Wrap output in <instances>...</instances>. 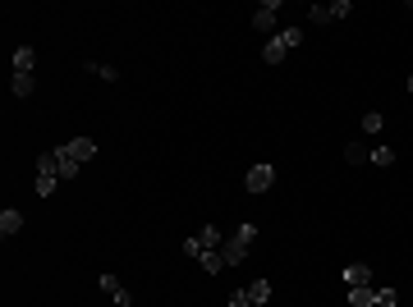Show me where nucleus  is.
Here are the masks:
<instances>
[{
    "label": "nucleus",
    "instance_id": "obj_1",
    "mask_svg": "<svg viewBox=\"0 0 413 307\" xmlns=\"http://www.w3.org/2000/svg\"><path fill=\"white\" fill-rule=\"evenodd\" d=\"M299 42H303V28H285V32H275L271 42H266V51H262V60H266V64H280L294 46H299Z\"/></svg>",
    "mask_w": 413,
    "mask_h": 307
},
{
    "label": "nucleus",
    "instance_id": "obj_2",
    "mask_svg": "<svg viewBox=\"0 0 413 307\" xmlns=\"http://www.w3.org/2000/svg\"><path fill=\"white\" fill-rule=\"evenodd\" d=\"M271 184H275V165H266V161H262V165H253L244 174V188H248V193H266Z\"/></svg>",
    "mask_w": 413,
    "mask_h": 307
},
{
    "label": "nucleus",
    "instance_id": "obj_3",
    "mask_svg": "<svg viewBox=\"0 0 413 307\" xmlns=\"http://www.w3.org/2000/svg\"><path fill=\"white\" fill-rule=\"evenodd\" d=\"M275 14H280V0H266V5H258L253 28H258V32H271V28H275Z\"/></svg>",
    "mask_w": 413,
    "mask_h": 307
},
{
    "label": "nucleus",
    "instance_id": "obj_4",
    "mask_svg": "<svg viewBox=\"0 0 413 307\" xmlns=\"http://www.w3.org/2000/svg\"><path fill=\"white\" fill-rule=\"evenodd\" d=\"M358 284H372V266H367V261L345 266V289H358Z\"/></svg>",
    "mask_w": 413,
    "mask_h": 307
},
{
    "label": "nucleus",
    "instance_id": "obj_5",
    "mask_svg": "<svg viewBox=\"0 0 413 307\" xmlns=\"http://www.w3.org/2000/svg\"><path fill=\"white\" fill-rule=\"evenodd\" d=\"M64 152H69V161H78V165H83V161H92V156H97V142H92V138H74V142H64Z\"/></svg>",
    "mask_w": 413,
    "mask_h": 307
},
{
    "label": "nucleus",
    "instance_id": "obj_6",
    "mask_svg": "<svg viewBox=\"0 0 413 307\" xmlns=\"http://www.w3.org/2000/svg\"><path fill=\"white\" fill-rule=\"evenodd\" d=\"M221 257H225V266H239V261L248 257V243H239V239L229 234L225 243H221Z\"/></svg>",
    "mask_w": 413,
    "mask_h": 307
},
{
    "label": "nucleus",
    "instance_id": "obj_7",
    "mask_svg": "<svg viewBox=\"0 0 413 307\" xmlns=\"http://www.w3.org/2000/svg\"><path fill=\"white\" fill-rule=\"evenodd\" d=\"M101 289L110 293V303H115V307H129V303H134V298H129V289H124L115 276H101Z\"/></svg>",
    "mask_w": 413,
    "mask_h": 307
},
{
    "label": "nucleus",
    "instance_id": "obj_8",
    "mask_svg": "<svg viewBox=\"0 0 413 307\" xmlns=\"http://www.w3.org/2000/svg\"><path fill=\"white\" fill-rule=\"evenodd\" d=\"M345 298H349V307H377V289H372V284H358V289H349Z\"/></svg>",
    "mask_w": 413,
    "mask_h": 307
},
{
    "label": "nucleus",
    "instance_id": "obj_9",
    "mask_svg": "<svg viewBox=\"0 0 413 307\" xmlns=\"http://www.w3.org/2000/svg\"><path fill=\"white\" fill-rule=\"evenodd\" d=\"M18 230H23V211H14V206H5V211H0V234L10 239V234H18Z\"/></svg>",
    "mask_w": 413,
    "mask_h": 307
},
{
    "label": "nucleus",
    "instance_id": "obj_10",
    "mask_svg": "<svg viewBox=\"0 0 413 307\" xmlns=\"http://www.w3.org/2000/svg\"><path fill=\"white\" fill-rule=\"evenodd\" d=\"M32 69H37V51H32V46H18L14 51V74H32Z\"/></svg>",
    "mask_w": 413,
    "mask_h": 307
},
{
    "label": "nucleus",
    "instance_id": "obj_11",
    "mask_svg": "<svg viewBox=\"0 0 413 307\" xmlns=\"http://www.w3.org/2000/svg\"><path fill=\"white\" fill-rule=\"evenodd\" d=\"M198 266L207 271V276H221V271H225V257H221V248H212V252H202V257H198Z\"/></svg>",
    "mask_w": 413,
    "mask_h": 307
},
{
    "label": "nucleus",
    "instance_id": "obj_12",
    "mask_svg": "<svg viewBox=\"0 0 413 307\" xmlns=\"http://www.w3.org/2000/svg\"><path fill=\"white\" fill-rule=\"evenodd\" d=\"M32 88H37V78H32V74H14V78H10V92H14V96H32Z\"/></svg>",
    "mask_w": 413,
    "mask_h": 307
},
{
    "label": "nucleus",
    "instance_id": "obj_13",
    "mask_svg": "<svg viewBox=\"0 0 413 307\" xmlns=\"http://www.w3.org/2000/svg\"><path fill=\"white\" fill-rule=\"evenodd\" d=\"M55 161H60V179H74V174H78V161H69V152H64V142L55 147Z\"/></svg>",
    "mask_w": 413,
    "mask_h": 307
},
{
    "label": "nucleus",
    "instance_id": "obj_14",
    "mask_svg": "<svg viewBox=\"0 0 413 307\" xmlns=\"http://www.w3.org/2000/svg\"><path fill=\"white\" fill-rule=\"evenodd\" d=\"M248 298H253V303H271V284H266V280H253V284H248Z\"/></svg>",
    "mask_w": 413,
    "mask_h": 307
},
{
    "label": "nucleus",
    "instance_id": "obj_15",
    "mask_svg": "<svg viewBox=\"0 0 413 307\" xmlns=\"http://www.w3.org/2000/svg\"><path fill=\"white\" fill-rule=\"evenodd\" d=\"M88 74H97V78H106V83H115V78H120V69H115V64H101V60H88Z\"/></svg>",
    "mask_w": 413,
    "mask_h": 307
},
{
    "label": "nucleus",
    "instance_id": "obj_16",
    "mask_svg": "<svg viewBox=\"0 0 413 307\" xmlns=\"http://www.w3.org/2000/svg\"><path fill=\"white\" fill-rule=\"evenodd\" d=\"M198 239H202V248H207V252H212V248H221V243H225L216 225H202V230H198Z\"/></svg>",
    "mask_w": 413,
    "mask_h": 307
},
{
    "label": "nucleus",
    "instance_id": "obj_17",
    "mask_svg": "<svg viewBox=\"0 0 413 307\" xmlns=\"http://www.w3.org/2000/svg\"><path fill=\"white\" fill-rule=\"evenodd\" d=\"M345 156H349V165H367V156H372V152H367L363 142H349V147H345Z\"/></svg>",
    "mask_w": 413,
    "mask_h": 307
},
{
    "label": "nucleus",
    "instance_id": "obj_18",
    "mask_svg": "<svg viewBox=\"0 0 413 307\" xmlns=\"http://www.w3.org/2000/svg\"><path fill=\"white\" fill-rule=\"evenodd\" d=\"M55 184H60V174H37V198H51Z\"/></svg>",
    "mask_w": 413,
    "mask_h": 307
},
{
    "label": "nucleus",
    "instance_id": "obj_19",
    "mask_svg": "<svg viewBox=\"0 0 413 307\" xmlns=\"http://www.w3.org/2000/svg\"><path fill=\"white\" fill-rule=\"evenodd\" d=\"M367 161H372V165H395V152H390V147H372Z\"/></svg>",
    "mask_w": 413,
    "mask_h": 307
},
{
    "label": "nucleus",
    "instance_id": "obj_20",
    "mask_svg": "<svg viewBox=\"0 0 413 307\" xmlns=\"http://www.w3.org/2000/svg\"><path fill=\"white\" fill-rule=\"evenodd\" d=\"M381 129H386V120L377 115V110H367L363 115V133H381Z\"/></svg>",
    "mask_w": 413,
    "mask_h": 307
},
{
    "label": "nucleus",
    "instance_id": "obj_21",
    "mask_svg": "<svg viewBox=\"0 0 413 307\" xmlns=\"http://www.w3.org/2000/svg\"><path fill=\"white\" fill-rule=\"evenodd\" d=\"M202 252H207V248H202V239H198V234H193V239H184V257H193V261H198Z\"/></svg>",
    "mask_w": 413,
    "mask_h": 307
},
{
    "label": "nucleus",
    "instance_id": "obj_22",
    "mask_svg": "<svg viewBox=\"0 0 413 307\" xmlns=\"http://www.w3.org/2000/svg\"><path fill=\"white\" fill-rule=\"evenodd\" d=\"M308 18H312V23H331V5H312Z\"/></svg>",
    "mask_w": 413,
    "mask_h": 307
},
{
    "label": "nucleus",
    "instance_id": "obj_23",
    "mask_svg": "<svg viewBox=\"0 0 413 307\" xmlns=\"http://www.w3.org/2000/svg\"><path fill=\"white\" fill-rule=\"evenodd\" d=\"M234 239H239V243H248V248H253V239H258V225H239V230H234Z\"/></svg>",
    "mask_w": 413,
    "mask_h": 307
},
{
    "label": "nucleus",
    "instance_id": "obj_24",
    "mask_svg": "<svg viewBox=\"0 0 413 307\" xmlns=\"http://www.w3.org/2000/svg\"><path fill=\"white\" fill-rule=\"evenodd\" d=\"M229 307H262V303H253V298H248V289H239L234 298H229Z\"/></svg>",
    "mask_w": 413,
    "mask_h": 307
},
{
    "label": "nucleus",
    "instance_id": "obj_25",
    "mask_svg": "<svg viewBox=\"0 0 413 307\" xmlns=\"http://www.w3.org/2000/svg\"><path fill=\"white\" fill-rule=\"evenodd\" d=\"M345 14H353V5L349 0H336V5H331V18H345Z\"/></svg>",
    "mask_w": 413,
    "mask_h": 307
},
{
    "label": "nucleus",
    "instance_id": "obj_26",
    "mask_svg": "<svg viewBox=\"0 0 413 307\" xmlns=\"http://www.w3.org/2000/svg\"><path fill=\"white\" fill-rule=\"evenodd\" d=\"M377 307H395V289H381V293H377Z\"/></svg>",
    "mask_w": 413,
    "mask_h": 307
},
{
    "label": "nucleus",
    "instance_id": "obj_27",
    "mask_svg": "<svg viewBox=\"0 0 413 307\" xmlns=\"http://www.w3.org/2000/svg\"><path fill=\"white\" fill-rule=\"evenodd\" d=\"M409 92H413V74H409Z\"/></svg>",
    "mask_w": 413,
    "mask_h": 307
}]
</instances>
